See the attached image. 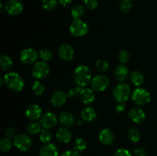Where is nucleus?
I'll return each mask as SVG.
<instances>
[{"label": "nucleus", "instance_id": "obj_1", "mask_svg": "<svg viewBox=\"0 0 157 156\" xmlns=\"http://www.w3.org/2000/svg\"><path fill=\"white\" fill-rule=\"evenodd\" d=\"M74 80L78 86L81 87H86L91 82L90 69L86 65H79L77 67L74 71Z\"/></svg>", "mask_w": 157, "mask_h": 156}, {"label": "nucleus", "instance_id": "obj_2", "mask_svg": "<svg viewBox=\"0 0 157 156\" xmlns=\"http://www.w3.org/2000/svg\"><path fill=\"white\" fill-rule=\"evenodd\" d=\"M3 80L5 85L13 91H21L25 87L24 80L16 72H9L6 73L3 77Z\"/></svg>", "mask_w": 157, "mask_h": 156}, {"label": "nucleus", "instance_id": "obj_3", "mask_svg": "<svg viewBox=\"0 0 157 156\" xmlns=\"http://www.w3.org/2000/svg\"><path fill=\"white\" fill-rule=\"evenodd\" d=\"M130 87L127 84L121 83L115 86L113 90V96L115 100L118 102H124L129 99L130 96Z\"/></svg>", "mask_w": 157, "mask_h": 156}, {"label": "nucleus", "instance_id": "obj_4", "mask_svg": "<svg viewBox=\"0 0 157 156\" xmlns=\"http://www.w3.org/2000/svg\"><path fill=\"white\" fill-rule=\"evenodd\" d=\"M132 100L139 106H145L151 100L150 92L144 88L138 87L132 93Z\"/></svg>", "mask_w": 157, "mask_h": 156}, {"label": "nucleus", "instance_id": "obj_5", "mask_svg": "<svg viewBox=\"0 0 157 156\" xmlns=\"http://www.w3.org/2000/svg\"><path fill=\"white\" fill-rule=\"evenodd\" d=\"M89 27L87 23L82 20H74L70 24V32L72 35L78 38L84 37L88 33Z\"/></svg>", "mask_w": 157, "mask_h": 156}, {"label": "nucleus", "instance_id": "obj_6", "mask_svg": "<svg viewBox=\"0 0 157 156\" xmlns=\"http://www.w3.org/2000/svg\"><path fill=\"white\" fill-rule=\"evenodd\" d=\"M49 73H50V67L48 64L44 61H38L35 63L32 68V76L37 80L45 79L49 75Z\"/></svg>", "mask_w": 157, "mask_h": 156}, {"label": "nucleus", "instance_id": "obj_7", "mask_svg": "<svg viewBox=\"0 0 157 156\" xmlns=\"http://www.w3.org/2000/svg\"><path fill=\"white\" fill-rule=\"evenodd\" d=\"M13 144L16 148L21 151H27L32 147V140L30 137L25 134L16 135L13 139Z\"/></svg>", "mask_w": 157, "mask_h": 156}, {"label": "nucleus", "instance_id": "obj_8", "mask_svg": "<svg viewBox=\"0 0 157 156\" xmlns=\"http://www.w3.org/2000/svg\"><path fill=\"white\" fill-rule=\"evenodd\" d=\"M90 85H91L94 91L103 92L107 90V88L108 87L109 79L107 76H104V75H97L94 77L92 78Z\"/></svg>", "mask_w": 157, "mask_h": 156}, {"label": "nucleus", "instance_id": "obj_9", "mask_svg": "<svg viewBox=\"0 0 157 156\" xmlns=\"http://www.w3.org/2000/svg\"><path fill=\"white\" fill-rule=\"evenodd\" d=\"M38 52L33 48H25L20 53V61L25 65H30L38 59Z\"/></svg>", "mask_w": 157, "mask_h": 156}, {"label": "nucleus", "instance_id": "obj_10", "mask_svg": "<svg viewBox=\"0 0 157 156\" xmlns=\"http://www.w3.org/2000/svg\"><path fill=\"white\" fill-rule=\"evenodd\" d=\"M40 124L44 128L50 129L54 128L58 123V118L55 116V113L52 112H48L44 113L40 118Z\"/></svg>", "mask_w": 157, "mask_h": 156}, {"label": "nucleus", "instance_id": "obj_11", "mask_svg": "<svg viewBox=\"0 0 157 156\" xmlns=\"http://www.w3.org/2000/svg\"><path fill=\"white\" fill-rule=\"evenodd\" d=\"M5 9L11 15H18L22 12L23 5L18 0H8L5 4Z\"/></svg>", "mask_w": 157, "mask_h": 156}, {"label": "nucleus", "instance_id": "obj_12", "mask_svg": "<svg viewBox=\"0 0 157 156\" xmlns=\"http://www.w3.org/2000/svg\"><path fill=\"white\" fill-rule=\"evenodd\" d=\"M58 54L61 60L65 61H71L75 56V50L70 44H64L60 46L58 49Z\"/></svg>", "mask_w": 157, "mask_h": 156}, {"label": "nucleus", "instance_id": "obj_13", "mask_svg": "<svg viewBox=\"0 0 157 156\" xmlns=\"http://www.w3.org/2000/svg\"><path fill=\"white\" fill-rule=\"evenodd\" d=\"M128 116L130 119L136 124L141 123L146 119L145 112L140 107H133L129 111Z\"/></svg>", "mask_w": 157, "mask_h": 156}, {"label": "nucleus", "instance_id": "obj_14", "mask_svg": "<svg viewBox=\"0 0 157 156\" xmlns=\"http://www.w3.org/2000/svg\"><path fill=\"white\" fill-rule=\"evenodd\" d=\"M25 116L29 120L36 121L42 116V110L39 106L33 104L28 107L25 111Z\"/></svg>", "mask_w": 157, "mask_h": 156}, {"label": "nucleus", "instance_id": "obj_15", "mask_svg": "<svg viewBox=\"0 0 157 156\" xmlns=\"http://www.w3.org/2000/svg\"><path fill=\"white\" fill-rule=\"evenodd\" d=\"M99 140L104 145H110L114 140V135L110 128H103L99 133Z\"/></svg>", "mask_w": 157, "mask_h": 156}, {"label": "nucleus", "instance_id": "obj_16", "mask_svg": "<svg viewBox=\"0 0 157 156\" xmlns=\"http://www.w3.org/2000/svg\"><path fill=\"white\" fill-rule=\"evenodd\" d=\"M67 94L61 90H58L53 93L51 98V102L55 107H61L64 105L67 100Z\"/></svg>", "mask_w": 157, "mask_h": 156}, {"label": "nucleus", "instance_id": "obj_17", "mask_svg": "<svg viewBox=\"0 0 157 156\" xmlns=\"http://www.w3.org/2000/svg\"><path fill=\"white\" fill-rule=\"evenodd\" d=\"M56 138L58 142L67 144L71 140L72 135L68 128H66V127H61V128H58V131H57Z\"/></svg>", "mask_w": 157, "mask_h": 156}, {"label": "nucleus", "instance_id": "obj_18", "mask_svg": "<svg viewBox=\"0 0 157 156\" xmlns=\"http://www.w3.org/2000/svg\"><path fill=\"white\" fill-rule=\"evenodd\" d=\"M58 148L52 143L45 144L39 150V156H58Z\"/></svg>", "mask_w": 157, "mask_h": 156}, {"label": "nucleus", "instance_id": "obj_19", "mask_svg": "<svg viewBox=\"0 0 157 156\" xmlns=\"http://www.w3.org/2000/svg\"><path fill=\"white\" fill-rule=\"evenodd\" d=\"M59 121L61 125L66 128H70L73 126L75 122V117L71 113L67 111H64L59 115Z\"/></svg>", "mask_w": 157, "mask_h": 156}, {"label": "nucleus", "instance_id": "obj_20", "mask_svg": "<svg viewBox=\"0 0 157 156\" xmlns=\"http://www.w3.org/2000/svg\"><path fill=\"white\" fill-rule=\"evenodd\" d=\"M129 72L128 67L124 64H121L115 69V77L120 82H124L129 77Z\"/></svg>", "mask_w": 157, "mask_h": 156}, {"label": "nucleus", "instance_id": "obj_21", "mask_svg": "<svg viewBox=\"0 0 157 156\" xmlns=\"http://www.w3.org/2000/svg\"><path fill=\"white\" fill-rule=\"evenodd\" d=\"M80 99L84 104H90L94 101L95 96L93 89L83 88L80 94Z\"/></svg>", "mask_w": 157, "mask_h": 156}, {"label": "nucleus", "instance_id": "obj_22", "mask_svg": "<svg viewBox=\"0 0 157 156\" xmlns=\"http://www.w3.org/2000/svg\"><path fill=\"white\" fill-rule=\"evenodd\" d=\"M81 118L83 120L87 122H94L97 118V113L92 107H86L81 112Z\"/></svg>", "mask_w": 157, "mask_h": 156}, {"label": "nucleus", "instance_id": "obj_23", "mask_svg": "<svg viewBox=\"0 0 157 156\" xmlns=\"http://www.w3.org/2000/svg\"><path fill=\"white\" fill-rule=\"evenodd\" d=\"M130 80H131L132 84H134L136 87H140L144 84V76L142 73L138 70H134L130 73Z\"/></svg>", "mask_w": 157, "mask_h": 156}, {"label": "nucleus", "instance_id": "obj_24", "mask_svg": "<svg viewBox=\"0 0 157 156\" xmlns=\"http://www.w3.org/2000/svg\"><path fill=\"white\" fill-rule=\"evenodd\" d=\"M12 60L9 55L6 54H2L0 56V66L4 70H9L12 68Z\"/></svg>", "mask_w": 157, "mask_h": 156}, {"label": "nucleus", "instance_id": "obj_25", "mask_svg": "<svg viewBox=\"0 0 157 156\" xmlns=\"http://www.w3.org/2000/svg\"><path fill=\"white\" fill-rule=\"evenodd\" d=\"M84 7H83L81 5L77 4L72 8L71 14V16L73 17L74 19L78 20V19H81L82 15H84Z\"/></svg>", "mask_w": 157, "mask_h": 156}, {"label": "nucleus", "instance_id": "obj_26", "mask_svg": "<svg viewBox=\"0 0 157 156\" xmlns=\"http://www.w3.org/2000/svg\"><path fill=\"white\" fill-rule=\"evenodd\" d=\"M41 125L40 122H36V121H33V122H30L27 126V132L30 135H35L40 133L41 131Z\"/></svg>", "mask_w": 157, "mask_h": 156}, {"label": "nucleus", "instance_id": "obj_27", "mask_svg": "<svg viewBox=\"0 0 157 156\" xmlns=\"http://www.w3.org/2000/svg\"><path fill=\"white\" fill-rule=\"evenodd\" d=\"M87 143L86 140L83 138H77L74 142V150L77 151H82L86 149Z\"/></svg>", "mask_w": 157, "mask_h": 156}, {"label": "nucleus", "instance_id": "obj_28", "mask_svg": "<svg viewBox=\"0 0 157 156\" xmlns=\"http://www.w3.org/2000/svg\"><path fill=\"white\" fill-rule=\"evenodd\" d=\"M39 139L42 143L48 144L50 143L52 139V134L48 129L44 128L39 133Z\"/></svg>", "mask_w": 157, "mask_h": 156}, {"label": "nucleus", "instance_id": "obj_29", "mask_svg": "<svg viewBox=\"0 0 157 156\" xmlns=\"http://www.w3.org/2000/svg\"><path fill=\"white\" fill-rule=\"evenodd\" d=\"M12 145H14V144L11 139H9L7 137L4 138L0 142V149L2 152H8L12 149Z\"/></svg>", "mask_w": 157, "mask_h": 156}, {"label": "nucleus", "instance_id": "obj_30", "mask_svg": "<svg viewBox=\"0 0 157 156\" xmlns=\"http://www.w3.org/2000/svg\"><path fill=\"white\" fill-rule=\"evenodd\" d=\"M128 139L133 143H137L140 139V133L136 128H130L127 133Z\"/></svg>", "mask_w": 157, "mask_h": 156}, {"label": "nucleus", "instance_id": "obj_31", "mask_svg": "<svg viewBox=\"0 0 157 156\" xmlns=\"http://www.w3.org/2000/svg\"><path fill=\"white\" fill-rule=\"evenodd\" d=\"M44 86L40 82L39 80H36L33 83L32 85V90H33L34 93L37 96H40L44 93Z\"/></svg>", "mask_w": 157, "mask_h": 156}, {"label": "nucleus", "instance_id": "obj_32", "mask_svg": "<svg viewBox=\"0 0 157 156\" xmlns=\"http://www.w3.org/2000/svg\"><path fill=\"white\" fill-rule=\"evenodd\" d=\"M95 66H96L97 69L101 72H107L110 69V65H109L108 62L107 61H105V60L103 59L98 60L96 61Z\"/></svg>", "mask_w": 157, "mask_h": 156}, {"label": "nucleus", "instance_id": "obj_33", "mask_svg": "<svg viewBox=\"0 0 157 156\" xmlns=\"http://www.w3.org/2000/svg\"><path fill=\"white\" fill-rule=\"evenodd\" d=\"M58 4L57 0H42V6L45 10L52 11L55 9Z\"/></svg>", "mask_w": 157, "mask_h": 156}, {"label": "nucleus", "instance_id": "obj_34", "mask_svg": "<svg viewBox=\"0 0 157 156\" xmlns=\"http://www.w3.org/2000/svg\"><path fill=\"white\" fill-rule=\"evenodd\" d=\"M38 54H39L41 60L45 61V62L50 61L52 58V53L50 50H48V49H42V50H40Z\"/></svg>", "mask_w": 157, "mask_h": 156}, {"label": "nucleus", "instance_id": "obj_35", "mask_svg": "<svg viewBox=\"0 0 157 156\" xmlns=\"http://www.w3.org/2000/svg\"><path fill=\"white\" fill-rule=\"evenodd\" d=\"M132 9V4L130 1L123 0L120 4V10L124 13H128Z\"/></svg>", "mask_w": 157, "mask_h": 156}, {"label": "nucleus", "instance_id": "obj_36", "mask_svg": "<svg viewBox=\"0 0 157 156\" xmlns=\"http://www.w3.org/2000/svg\"><path fill=\"white\" fill-rule=\"evenodd\" d=\"M83 90V87H80V86H77V87H74L69 90V91L67 92V97L69 98H75L78 96V95L81 94V90Z\"/></svg>", "mask_w": 157, "mask_h": 156}, {"label": "nucleus", "instance_id": "obj_37", "mask_svg": "<svg viewBox=\"0 0 157 156\" xmlns=\"http://www.w3.org/2000/svg\"><path fill=\"white\" fill-rule=\"evenodd\" d=\"M129 59H130V54H129V52L127 50H121L119 53V54H118V60L122 64L127 63L129 61Z\"/></svg>", "mask_w": 157, "mask_h": 156}, {"label": "nucleus", "instance_id": "obj_38", "mask_svg": "<svg viewBox=\"0 0 157 156\" xmlns=\"http://www.w3.org/2000/svg\"><path fill=\"white\" fill-rule=\"evenodd\" d=\"M84 4L87 9L90 10H94L98 6V0H84Z\"/></svg>", "mask_w": 157, "mask_h": 156}, {"label": "nucleus", "instance_id": "obj_39", "mask_svg": "<svg viewBox=\"0 0 157 156\" xmlns=\"http://www.w3.org/2000/svg\"><path fill=\"white\" fill-rule=\"evenodd\" d=\"M114 156H132V154L126 148H119L115 151Z\"/></svg>", "mask_w": 157, "mask_h": 156}, {"label": "nucleus", "instance_id": "obj_40", "mask_svg": "<svg viewBox=\"0 0 157 156\" xmlns=\"http://www.w3.org/2000/svg\"><path fill=\"white\" fill-rule=\"evenodd\" d=\"M5 135H6V137L9 138V139H14V138L16 136V135H15V130L12 127L8 128L6 130V132H5Z\"/></svg>", "mask_w": 157, "mask_h": 156}, {"label": "nucleus", "instance_id": "obj_41", "mask_svg": "<svg viewBox=\"0 0 157 156\" xmlns=\"http://www.w3.org/2000/svg\"><path fill=\"white\" fill-rule=\"evenodd\" d=\"M134 156H147V151L143 148H137L133 151Z\"/></svg>", "mask_w": 157, "mask_h": 156}, {"label": "nucleus", "instance_id": "obj_42", "mask_svg": "<svg viewBox=\"0 0 157 156\" xmlns=\"http://www.w3.org/2000/svg\"><path fill=\"white\" fill-rule=\"evenodd\" d=\"M126 106L124 104V102H118L117 104L115 106V110L118 113H122L125 111Z\"/></svg>", "mask_w": 157, "mask_h": 156}, {"label": "nucleus", "instance_id": "obj_43", "mask_svg": "<svg viewBox=\"0 0 157 156\" xmlns=\"http://www.w3.org/2000/svg\"><path fill=\"white\" fill-rule=\"evenodd\" d=\"M61 156H81L80 153L75 150H68L63 153Z\"/></svg>", "mask_w": 157, "mask_h": 156}, {"label": "nucleus", "instance_id": "obj_44", "mask_svg": "<svg viewBox=\"0 0 157 156\" xmlns=\"http://www.w3.org/2000/svg\"><path fill=\"white\" fill-rule=\"evenodd\" d=\"M58 2H59V3L61 5V6L65 7V6H69V5L71 3L72 0H58Z\"/></svg>", "mask_w": 157, "mask_h": 156}, {"label": "nucleus", "instance_id": "obj_45", "mask_svg": "<svg viewBox=\"0 0 157 156\" xmlns=\"http://www.w3.org/2000/svg\"><path fill=\"white\" fill-rule=\"evenodd\" d=\"M81 123H82V121L78 120V125H81Z\"/></svg>", "mask_w": 157, "mask_h": 156}, {"label": "nucleus", "instance_id": "obj_46", "mask_svg": "<svg viewBox=\"0 0 157 156\" xmlns=\"http://www.w3.org/2000/svg\"><path fill=\"white\" fill-rule=\"evenodd\" d=\"M127 1H131V0H127Z\"/></svg>", "mask_w": 157, "mask_h": 156}]
</instances>
